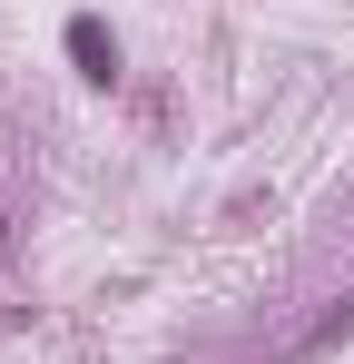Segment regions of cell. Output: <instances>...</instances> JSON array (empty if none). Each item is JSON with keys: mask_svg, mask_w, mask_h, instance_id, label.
<instances>
[{"mask_svg": "<svg viewBox=\"0 0 354 364\" xmlns=\"http://www.w3.org/2000/svg\"><path fill=\"white\" fill-rule=\"evenodd\" d=\"M10 227H20V217H10V207H0V266H10Z\"/></svg>", "mask_w": 354, "mask_h": 364, "instance_id": "2", "label": "cell"}, {"mask_svg": "<svg viewBox=\"0 0 354 364\" xmlns=\"http://www.w3.org/2000/svg\"><path fill=\"white\" fill-rule=\"evenodd\" d=\"M69 60H79V79H99V89H109V79H118V40H109V30H99V20H89V10L69 20Z\"/></svg>", "mask_w": 354, "mask_h": 364, "instance_id": "1", "label": "cell"}]
</instances>
